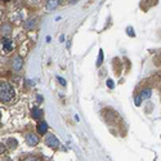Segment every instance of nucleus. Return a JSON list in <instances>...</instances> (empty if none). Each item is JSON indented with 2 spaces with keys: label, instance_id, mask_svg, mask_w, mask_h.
<instances>
[{
  "label": "nucleus",
  "instance_id": "nucleus-1",
  "mask_svg": "<svg viewBox=\"0 0 161 161\" xmlns=\"http://www.w3.org/2000/svg\"><path fill=\"white\" fill-rule=\"evenodd\" d=\"M14 97V89L13 86L7 84V82H3L1 86H0V98H1V102H9L10 99Z\"/></svg>",
  "mask_w": 161,
  "mask_h": 161
},
{
  "label": "nucleus",
  "instance_id": "nucleus-2",
  "mask_svg": "<svg viewBox=\"0 0 161 161\" xmlns=\"http://www.w3.org/2000/svg\"><path fill=\"white\" fill-rule=\"evenodd\" d=\"M45 143H46V146L52 147V148H57V147L59 146L58 138H57V137H54V136H52V134L46 136V138H45Z\"/></svg>",
  "mask_w": 161,
  "mask_h": 161
},
{
  "label": "nucleus",
  "instance_id": "nucleus-3",
  "mask_svg": "<svg viewBox=\"0 0 161 161\" xmlns=\"http://www.w3.org/2000/svg\"><path fill=\"white\" fill-rule=\"evenodd\" d=\"M26 142H27L28 146H36L39 143V138L36 136H34V134H28V136L26 137Z\"/></svg>",
  "mask_w": 161,
  "mask_h": 161
},
{
  "label": "nucleus",
  "instance_id": "nucleus-4",
  "mask_svg": "<svg viewBox=\"0 0 161 161\" xmlns=\"http://www.w3.org/2000/svg\"><path fill=\"white\" fill-rule=\"evenodd\" d=\"M3 49L5 52H10L13 49V43H12L10 39H8V37L3 39Z\"/></svg>",
  "mask_w": 161,
  "mask_h": 161
},
{
  "label": "nucleus",
  "instance_id": "nucleus-5",
  "mask_svg": "<svg viewBox=\"0 0 161 161\" xmlns=\"http://www.w3.org/2000/svg\"><path fill=\"white\" fill-rule=\"evenodd\" d=\"M22 66H23V62L21 59V57H16L14 61H13V68H14V71H19Z\"/></svg>",
  "mask_w": 161,
  "mask_h": 161
},
{
  "label": "nucleus",
  "instance_id": "nucleus-6",
  "mask_svg": "<svg viewBox=\"0 0 161 161\" xmlns=\"http://www.w3.org/2000/svg\"><path fill=\"white\" fill-rule=\"evenodd\" d=\"M46 130H48V124H46V123H44V121L39 123V125H37V133H39V134L44 136V134L46 133Z\"/></svg>",
  "mask_w": 161,
  "mask_h": 161
},
{
  "label": "nucleus",
  "instance_id": "nucleus-7",
  "mask_svg": "<svg viewBox=\"0 0 161 161\" xmlns=\"http://www.w3.org/2000/svg\"><path fill=\"white\" fill-rule=\"evenodd\" d=\"M32 117H34L35 120H39V119H41V117H43V111L40 110V108L35 107L34 110H32Z\"/></svg>",
  "mask_w": 161,
  "mask_h": 161
},
{
  "label": "nucleus",
  "instance_id": "nucleus-8",
  "mask_svg": "<svg viewBox=\"0 0 161 161\" xmlns=\"http://www.w3.org/2000/svg\"><path fill=\"white\" fill-rule=\"evenodd\" d=\"M57 5H58V0H48L46 3L48 9H54V8H57Z\"/></svg>",
  "mask_w": 161,
  "mask_h": 161
},
{
  "label": "nucleus",
  "instance_id": "nucleus-9",
  "mask_svg": "<svg viewBox=\"0 0 161 161\" xmlns=\"http://www.w3.org/2000/svg\"><path fill=\"white\" fill-rule=\"evenodd\" d=\"M139 95H141V97H142V99H148L150 97H151V89H143L142 90V93L141 94H139Z\"/></svg>",
  "mask_w": 161,
  "mask_h": 161
},
{
  "label": "nucleus",
  "instance_id": "nucleus-10",
  "mask_svg": "<svg viewBox=\"0 0 161 161\" xmlns=\"http://www.w3.org/2000/svg\"><path fill=\"white\" fill-rule=\"evenodd\" d=\"M102 62H103V50L99 49V55H98V61H97V66L99 67L102 64Z\"/></svg>",
  "mask_w": 161,
  "mask_h": 161
},
{
  "label": "nucleus",
  "instance_id": "nucleus-11",
  "mask_svg": "<svg viewBox=\"0 0 161 161\" xmlns=\"http://www.w3.org/2000/svg\"><path fill=\"white\" fill-rule=\"evenodd\" d=\"M7 143H8V145H9V147H10V148H16V147H17V141H16V139H8V141H7Z\"/></svg>",
  "mask_w": 161,
  "mask_h": 161
},
{
  "label": "nucleus",
  "instance_id": "nucleus-12",
  "mask_svg": "<svg viewBox=\"0 0 161 161\" xmlns=\"http://www.w3.org/2000/svg\"><path fill=\"white\" fill-rule=\"evenodd\" d=\"M35 27V19H28L27 22H26V28H32Z\"/></svg>",
  "mask_w": 161,
  "mask_h": 161
},
{
  "label": "nucleus",
  "instance_id": "nucleus-13",
  "mask_svg": "<svg viewBox=\"0 0 161 161\" xmlns=\"http://www.w3.org/2000/svg\"><path fill=\"white\" fill-rule=\"evenodd\" d=\"M134 103H136V106H139V104L142 103V97L141 95H137L136 99H134Z\"/></svg>",
  "mask_w": 161,
  "mask_h": 161
},
{
  "label": "nucleus",
  "instance_id": "nucleus-14",
  "mask_svg": "<svg viewBox=\"0 0 161 161\" xmlns=\"http://www.w3.org/2000/svg\"><path fill=\"white\" fill-rule=\"evenodd\" d=\"M57 80H58V81H59V82H61V84H62L63 86H66V80H63L62 77H59V76L57 77Z\"/></svg>",
  "mask_w": 161,
  "mask_h": 161
},
{
  "label": "nucleus",
  "instance_id": "nucleus-15",
  "mask_svg": "<svg viewBox=\"0 0 161 161\" xmlns=\"http://www.w3.org/2000/svg\"><path fill=\"white\" fill-rule=\"evenodd\" d=\"M107 85H108V88H114V81L112 80H107Z\"/></svg>",
  "mask_w": 161,
  "mask_h": 161
},
{
  "label": "nucleus",
  "instance_id": "nucleus-16",
  "mask_svg": "<svg viewBox=\"0 0 161 161\" xmlns=\"http://www.w3.org/2000/svg\"><path fill=\"white\" fill-rule=\"evenodd\" d=\"M128 32L130 34V36H134V32H133V28H132V27L128 28Z\"/></svg>",
  "mask_w": 161,
  "mask_h": 161
},
{
  "label": "nucleus",
  "instance_id": "nucleus-17",
  "mask_svg": "<svg viewBox=\"0 0 161 161\" xmlns=\"http://www.w3.org/2000/svg\"><path fill=\"white\" fill-rule=\"evenodd\" d=\"M41 101H43L41 97H40V95H37V102H41Z\"/></svg>",
  "mask_w": 161,
  "mask_h": 161
},
{
  "label": "nucleus",
  "instance_id": "nucleus-18",
  "mask_svg": "<svg viewBox=\"0 0 161 161\" xmlns=\"http://www.w3.org/2000/svg\"><path fill=\"white\" fill-rule=\"evenodd\" d=\"M3 1H9V0H3Z\"/></svg>",
  "mask_w": 161,
  "mask_h": 161
}]
</instances>
